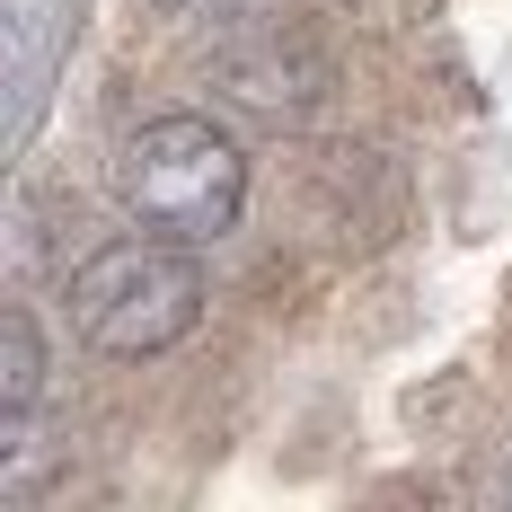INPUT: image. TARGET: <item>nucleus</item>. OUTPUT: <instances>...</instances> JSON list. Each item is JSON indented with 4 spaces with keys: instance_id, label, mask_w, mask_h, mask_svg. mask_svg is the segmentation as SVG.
<instances>
[{
    "instance_id": "1",
    "label": "nucleus",
    "mask_w": 512,
    "mask_h": 512,
    "mask_svg": "<svg viewBox=\"0 0 512 512\" xmlns=\"http://www.w3.org/2000/svg\"><path fill=\"white\" fill-rule=\"evenodd\" d=\"M195 318H204V274H195L186 239H168V230L115 239V248H98L71 274V327L115 362L168 354Z\"/></svg>"
},
{
    "instance_id": "3",
    "label": "nucleus",
    "mask_w": 512,
    "mask_h": 512,
    "mask_svg": "<svg viewBox=\"0 0 512 512\" xmlns=\"http://www.w3.org/2000/svg\"><path fill=\"white\" fill-rule=\"evenodd\" d=\"M45 389V345H36V318L9 309L0 318V415H27Z\"/></svg>"
},
{
    "instance_id": "4",
    "label": "nucleus",
    "mask_w": 512,
    "mask_h": 512,
    "mask_svg": "<svg viewBox=\"0 0 512 512\" xmlns=\"http://www.w3.org/2000/svg\"><path fill=\"white\" fill-rule=\"evenodd\" d=\"M159 9H230V0H159Z\"/></svg>"
},
{
    "instance_id": "2",
    "label": "nucleus",
    "mask_w": 512,
    "mask_h": 512,
    "mask_svg": "<svg viewBox=\"0 0 512 512\" xmlns=\"http://www.w3.org/2000/svg\"><path fill=\"white\" fill-rule=\"evenodd\" d=\"M115 186H124V204L142 212V230H168V239L204 248L248 204V159H239V142L212 115H159V124H142L124 142Z\"/></svg>"
}]
</instances>
